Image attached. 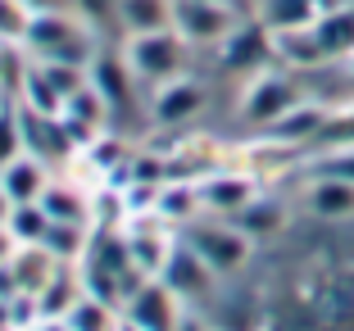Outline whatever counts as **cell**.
Masks as SVG:
<instances>
[{"label":"cell","instance_id":"5b68a950","mask_svg":"<svg viewBox=\"0 0 354 331\" xmlns=\"http://www.w3.org/2000/svg\"><path fill=\"white\" fill-rule=\"evenodd\" d=\"M236 23L241 14L232 0H173V28L187 37V46H223Z\"/></svg>","mask_w":354,"mask_h":331},{"label":"cell","instance_id":"44dd1931","mask_svg":"<svg viewBox=\"0 0 354 331\" xmlns=\"http://www.w3.org/2000/svg\"><path fill=\"white\" fill-rule=\"evenodd\" d=\"M155 209L164 218H173V223H191V218H196V209H200V196H196V187H164L155 196Z\"/></svg>","mask_w":354,"mask_h":331},{"label":"cell","instance_id":"603a6c76","mask_svg":"<svg viewBox=\"0 0 354 331\" xmlns=\"http://www.w3.org/2000/svg\"><path fill=\"white\" fill-rule=\"evenodd\" d=\"M313 177H341V182H354V145H332L313 159Z\"/></svg>","mask_w":354,"mask_h":331},{"label":"cell","instance_id":"9a60e30c","mask_svg":"<svg viewBox=\"0 0 354 331\" xmlns=\"http://www.w3.org/2000/svg\"><path fill=\"white\" fill-rule=\"evenodd\" d=\"M132 68H127L123 59H109V55H95L91 59V86L104 95V104H109V114H118V109H127L132 104Z\"/></svg>","mask_w":354,"mask_h":331},{"label":"cell","instance_id":"5bb4252c","mask_svg":"<svg viewBox=\"0 0 354 331\" xmlns=\"http://www.w3.org/2000/svg\"><path fill=\"white\" fill-rule=\"evenodd\" d=\"M0 187H5V196H10L14 205H37L41 191L50 187V177H46V159H37V155L23 150L19 159H10V164L0 168Z\"/></svg>","mask_w":354,"mask_h":331},{"label":"cell","instance_id":"484cf974","mask_svg":"<svg viewBox=\"0 0 354 331\" xmlns=\"http://www.w3.org/2000/svg\"><path fill=\"white\" fill-rule=\"evenodd\" d=\"M19 249V240H14V231L10 227H0V263H10V254Z\"/></svg>","mask_w":354,"mask_h":331},{"label":"cell","instance_id":"cb8c5ba5","mask_svg":"<svg viewBox=\"0 0 354 331\" xmlns=\"http://www.w3.org/2000/svg\"><path fill=\"white\" fill-rule=\"evenodd\" d=\"M41 245L50 249L55 259H73L77 249H82V227H77V223H50L46 236H41Z\"/></svg>","mask_w":354,"mask_h":331},{"label":"cell","instance_id":"4316f807","mask_svg":"<svg viewBox=\"0 0 354 331\" xmlns=\"http://www.w3.org/2000/svg\"><path fill=\"white\" fill-rule=\"evenodd\" d=\"M10 209H14V200L5 196V187H0V227H5V223H10Z\"/></svg>","mask_w":354,"mask_h":331},{"label":"cell","instance_id":"9c48e42d","mask_svg":"<svg viewBox=\"0 0 354 331\" xmlns=\"http://www.w3.org/2000/svg\"><path fill=\"white\" fill-rule=\"evenodd\" d=\"M127 322H136L141 331H177L182 318H177V295L164 286V281H146L127 295Z\"/></svg>","mask_w":354,"mask_h":331},{"label":"cell","instance_id":"277c9868","mask_svg":"<svg viewBox=\"0 0 354 331\" xmlns=\"http://www.w3.org/2000/svg\"><path fill=\"white\" fill-rule=\"evenodd\" d=\"M300 100H304V91H300V82H295V68L291 73L259 68V73H250V86L241 95V118L263 132V127H272L281 114H291Z\"/></svg>","mask_w":354,"mask_h":331},{"label":"cell","instance_id":"ac0fdd59","mask_svg":"<svg viewBox=\"0 0 354 331\" xmlns=\"http://www.w3.org/2000/svg\"><path fill=\"white\" fill-rule=\"evenodd\" d=\"M5 227L14 231V240H19V245H41L46 227H50V214H46L41 205H14Z\"/></svg>","mask_w":354,"mask_h":331},{"label":"cell","instance_id":"30bf717a","mask_svg":"<svg viewBox=\"0 0 354 331\" xmlns=\"http://www.w3.org/2000/svg\"><path fill=\"white\" fill-rule=\"evenodd\" d=\"M196 196H200V209H209V214L218 218H232L236 209H245L259 191H254V177L245 173H209L196 182Z\"/></svg>","mask_w":354,"mask_h":331},{"label":"cell","instance_id":"d4e9b609","mask_svg":"<svg viewBox=\"0 0 354 331\" xmlns=\"http://www.w3.org/2000/svg\"><path fill=\"white\" fill-rule=\"evenodd\" d=\"M73 300H77V290H73V281H68V272H55L50 281H46V290H41V313H55V318H64V313L73 309Z\"/></svg>","mask_w":354,"mask_h":331},{"label":"cell","instance_id":"3957f363","mask_svg":"<svg viewBox=\"0 0 354 331\" xmlns=\"http://www.w3.org/2000/svg\"><path fill=\"white\" fill-rule=\"evenodd\" d=\"M182 240H187V245L196 249V254L218 272V277L245 268V263H250V245H254V240L245 236L232 218H214V223H209V218H191Z\"/></svg>","mask_w":354,"mask_h":331},{"label":"cell","instance_id":"ba28073f","mask_svg":"<svg viewBox=\"0 0 354 331\" xmlns=\"http://www.w3.org/2000/svg\"><path fill=\"white\" fill-rule=\"evenodd\" d=\"M268 59H277V50H272V32L263 28L259 19H254V23L241 19L236 32L218 46V64L232 68V73H259Z\"/></svg>","mask_w":354,"mask_h":331},{"label":"cell","instance_id":"8fae6325","mask_svg":"<svg viewBox=\"0 0 354 331\" xmlns=\"http://www.w3.org/2000/svg\"><path fill=\"white\" fill-rule=\"evenodd\" d=\"M327 118H332V109L323 100H300L291 114H281L272 127H263V136L272 145H313L318 132L327 127Z\"/></svg>","mask_w":354,"mask_h":331},{"label":"cell","instance_id":"4fadbf2b","mask_svg":"<svg viewBox=\"0 0 354 331\" xmlns=\"http://www.w3.org/2000/svg\"><path fill=\"white\" fill-rule=\"evenodd\" d=\"M327 10H332V0H259L254 19L268 32H300V28H313Z\"/></svg>","mask_w":354,"mask_h":331},{"label":"cell","instance_id":"7c38bea8","mask_svg":"<svg viewBox=\"0 0 354 331\" xmlns=\"http://www.w3.org/2000/svg\"><path fill=\"white\" fill-rule=\"evenodd\" d=\"M304 209L323 223H350L354 218V182L341 177H313L304 187Z\"/></svg>","mask_w":354,"mask_h":331},{"label":"cell","instance_id":"8992f818","mask_svg":"<svg viewBox=\"0 0 354 331\" xmlns=\"http://www.w3.org/2000/svg\"><path fill=\"white\" fill-rule=\"evenodd\" d=\"M205 82H196V77H173V82H159L155 91H150V123L155 127H182L191 123V118L205 109Z\"/></svg>","mask_w":354,"mask_h":331},{"label":"cell","instance_id":"7402d4cb","mask_svg":"<svg viewBox=\"0 0 354 331\" xmlns=\"http://www.w3.org/2000/svg\"><path fill=\"white\" fill-rule=\"evenodd\" d=\"M23 150H28V141H23V114H19V104H0V168L10 164V159H19Z\"/></svg>","mask_w":354,"mask_h":331},{"label":"cell","instance_id":"52a82bcc","mask_svg":"<svg viewBox=\"0 0 354 331\" xmlns=\"http://www.w3.org/2000/svg\"><path fill=\"white\" fill-rule=\"evenodd\" d=\"M214 277H218V272L209 268V263L200 259L187 240H173L164 268H159V281L173 290L177 300H205L209 290H214Z\"/></svg>","mask_w":354,"mask_h":331},{"label":"cell","instance_id":"2e32d148","mask_svg":"<svg viewBox=\"0 0 354 331\" xmlns=\"http://www.w3.org/2000/svg\"><path fill=\"white\" fill-rule=\"evenodd\" d=\"M232 223H236V227L245 231L250 240H259V236H272V231L286 223V209H281L277 200H268V196H254L245 209H236V214H232Z\"/></svg>","mask_w":354,"mask_h":331},{"label":"cell","instance_id":"6da1fadb","mask_svg":"<svg viewBox=\"0 0 354 331\" xmlns=\"http://www.w3.org/2000/svg\"><path fill=\"white\" fill-rule=\"evenodd\" d=\"M23 46L46 64H82V68H91L95 59L91 23L68 10H32L28 28H23Z\"/></svg>","mask_w":354,"mask_h":331},{"label":"cell","instance_id":"e0dca14e","mask_svg":"<svg viewBox=\"0 0 354 331\" xmlns=\"http://www.w3.org/2000/svg\"><path fill=\"white\" fill-rule=\"evenodd\" d=\"M118 19L127 32L173 28V0H118Z\"/></svg>","mask_w":354,"mask_h":331},{"label":"cell","instance_id":"83f0119b","mask_svg":"<svg viewBox=\"0 0 354 331\" xmlns=\"http://www.w3.org/2000/svg\"><path fill=\"white\" fill-rule=\"evenodd\" d=\"M345 86H350V95H354V55L345 59Z\"/></svg>","mask_w":354,"mask_h":331},{"label":"cell","instance_id":"ffe728a7","mask_svg":"<svg viewBox=\"0 0 354 331\" xmlns=\"http://www.w3.org/2000/svg\"><path fill=\"white\" fill-rule=\"evenodd\" d=\"M64 331H114L109 327V309L95 295H77L73 309L64 313Z\"/></svg>","mask_w":354,"mask_h":331},{"label":"cell","instance_id":"7a4b0ae2","mask_svg":"<svg viewBox=\"0 0 354 331\" xmlns=\"http://www.w3.org/2000/svg\"><path fill=\"white\" fill-rule=\"evenodd\" d=\"M187 37L177 28H150V32H127L123 41V64L132 68L136 82H173V77H182L187 73Z\"/></svg>","mask_w":354,"mask_h":331},{"label":"cell","instance_id":"d6986e66","mask_svg":"<svg viewBox=\"0 0 354 331\" xmlns=\"http://www.w3.org/2000/svg\"><path fill=\"white\" fill-rule=\"evenodd\" d=\"M37 205L50 214V223H77V227L86 223V205L68 187H59V182H50V187L41 191V200H37Z\"/></svg>","mask_w":354,"mask_h":331}]
</instances>
